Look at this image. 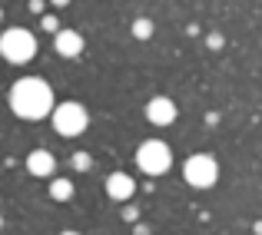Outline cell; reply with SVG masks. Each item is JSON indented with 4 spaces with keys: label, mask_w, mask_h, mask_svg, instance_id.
Segmentation results:
<instances>
[{
    "label": "cell",
    "mask_w": 262,
    "mask_h": 235,
    "mask_svg": "<svg viewBox=\"0 0 262 235\" xmlns=\"http://www.w3.org/2000/svg\"><path fill=\"white\" fill-rule=\"evenodd\" d=\"M37 53V40H33L30 30L24 27H10V30L0 33V57L10 60V63H27Z\"/></svg>",
    "instance_id": "cell-2"
},
{
    "label": "cell",
    "mask_w": 262,
    "mask_h": 235,
    "mask_svg": "<svg viewBox=\"0 0 262 235\" xmlns=\"http://www.w3.org/2000/svg\"><path fill=\"white\" fill-rule=\"evenodd\" d=\"M43 30L57 33V30H60V20H57V17H43Z\"/></svg>",
    "instance_id": "cell-13"
},
{
    "label": "cell",
    "mask_w": 262,
    "mask_h": 235,
    "mask_svg": "<svg viewBox=\"0 0 262 235\" xmlns=\"http://www.w3.org/2000/svg\"><path fill=\"white\" fill-rule=\"evenodd\" d=\"M10 109L24 120H43L53 109V89L40 77H24L10 86Z\"/></svg>",
    "instance_id": "cell-1"
},
{
    "label": "cell",
    "mask_w": 262,
    "mask_h": 235,
    "mask_svg": "<svg viewBox=\"0 0 262 235\" xmlns=\"http://www.w3.org/2000/svg\"><path fill=\"white\" fill-rule=\"evenodd\" d=\"M50 196L57 199V202L73 199V182H70V179H53V182H50Z\"/></svg>",
    "instance_id": "cell-10"
},
{
    "label": "cell",
    "mask_w": 262,
    "mask_h": 235,
    "mask_svg": "<svg viewBox=\"0 0 262 235\" xmlns=\"http://www.w3.org/2000/svg\"><path fill=\"white\" fill-rule=\"evenodd\" d=\"M50 4H53V7H67V4H70V0H50Z\"/></svg>",
    "instance_id": "cell-15"
},
{
    "label": "cell",
    "mask_w": 262,
    "mask_h": 235,
    "mask_svg": "<svg viewBox=\"0 0 262 235\" xmlns=\"http://www.w3.org/2000/svg\"><path fill=\"white\" fill-rule=\"evenodd\" d=\"M183 176H186V182L196 185V189H209V185L216 182V176H219L216 159H209V156H189V159H186Z\"/></svg>",
    "instance_id": "cell-5"
},
{
    "label": "cell",
    "mask_w": 262,
    "mask_h": 235,
    "mask_svg": "<svg viewBox=\"0 0 262 235\" xmlns=\"http://www.w3.org/2000/svg\"><path fill=\"white\" fill-rule=\"evenodd\" d=\"M146 116L153 126H169V123L176 120V103L169 100V96H153V100L146 103Z\"/></svg>",
    "instance_id": "cell-6"
},
{
    "label": "cell",
    "mask_w": 262,
    "mask_h": 235,
    "mask_svg": "<svg viewBox=\"0 0 262 235\" xmlns=\"http://www.w3.org/2000/svg\"><path fill=\"white\" fill-rule=\"evenodd\" d=\"M133 37H136V40H149V37H153V20L140 17V20L133 24Z\"/></svg>",
    "instance_id": "cell-11"
},
{
    "label": "cell",
    "mask_w": 262,
    "mask_h": 235,
    "mask_svg": "<svg viewBox=\"0 0 262 235\" xmlns=\"http://www.w3.org/2000/svg\"><path fill=\"white\" fill-rule=\"evenodd\" d=\"M53 113V129H57L60 136H80L86 129V109L80 106V103H63V106L50 109Z\"/></svg>",
    "instance_id": "cell-4"
},
{
    "label": "cell",
    "mask_w": 262,
    "mask_h": 235,
    "mask_svg": "<svg viewBox=\"0 0 262 235\" xmlns=\"http://www.w3.org/2000/svg\"><path fill=\"white\" fill-rule=\"evenodd\" d=\"M30 10H33V13H40V10H43V0H30Z\"/></svg>",
    "instance_id": "cell-14"
},
{
    "label": "cell",
    "mask_w": 262,
    "mask_h": 235,
    "mask_svg": "<svg viewBox=\"0 0 262 235\" xmlns=\"http://www.w3.org/2000/svg\"><path fill=\"white\" fill-rule=\"evenodd\" d=\"M90 162H93V159H90L86 153H77V156H73V166H77V169H90Z\"/></svg>",
    "instance_id": "cell-12"
},
{
    "label": "cell",
    "mask_w": 262,
    "mask_h": 235,
    "mask_svg": "<svg viewBox=\"0 0 262 235\" xmlns=\"http://www.w3.org/2000/svg\"><path fill=\"white\" fill-rule=\"evenodd\" d=\"M53 156L47 153V149H33L30 156H27V172L30 176H53Z\"/></svg>",
    "instance_id": "cell-8"
},
{
    "label": "cell",
    "mask_w": 262,
    "mask_h": 235,
    "mask_svg": "<svg viewBox=\"0 0 262 235\" xmlns=\"http://www.w3.org/2000/svg\"><path fill=\"white\" fill-rule=\"evenodd\" d=\"M53 46H57L60 57H80V53H83V37H80L77 30H57Z\"/></svg>",
    "instance_id": "cell-7"
},
{
    "label": "cell",
    "mask_w": 262,
    "mask_h": 235,
    "mask_svg": "<svg viewBox=\"0 0 262 235\" xmlns=\"http://www.w3.org/2000/svg\"><path fill=\"white\" fill-rule=\"evenodd\" d=\"M106 192L116 199V202H123V199L133 196V179H129L126 172H113V176L106 179Z\"/></svg>",
    "instance_id": "cell-9"
},
{
    "label": "cell",
    "mask_w": 262,
    "mask_h": 235,
    "mask_svg": "<svg viewBox=\"0 0 262 235\" xmlns=\"http://www.w3.org/2000/svg\"><path fill=\"white\" fill-rule=\"evenodd\" d=\"M136 162H140V169L146 172V176H160V172H166L169 166H173V153H169L166 143L149 139V143H143V146H140Z\"/></svg>",
    "instance_id": "cell-3"
},
{
    "label": "cell",
    "mask_w": 262,
    "mask_h": 235,
    "mask_svg": "<svg viewBox=\"0 0 262 235\" xmlns=\"http://www.w3.org/2000/svg\"><path fill=\"white\" fill-rule=\"evenodd\" d=\"M60 235H80V232H60Z\"/></svg>",
    "instance_id": "cell-16"
}]
</instances>
